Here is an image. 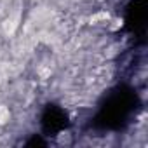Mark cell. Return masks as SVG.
I'll list each match as a JSON object with an SVG mask.
<instances>
[{"label":"cell","instance_id":"6da1fadb","mask_svg":"<svg viewBox=\"0 0 148 148\" xmlns=\"http://www.w3.org/2000/svg\"><path fill=\"white\" fill-rule=\"evenodd\" d=\"M139 106L141 101L134 87L120 84L105 94L94 117L91 119V129L99 132L124 131L136 117Z\"/></svg>","mask_w":148,"mask_h":148},{"label":"cell","instance_id":"7a4b0ae2","mask_svg":"<svg viewBox=\"0 0 148 148\" xmlns=\"http://www.w3.org/2000/svg\"><path fill=\"white\" fill-rule=\"evenodd\" d=\"M40 127H42V136H58L70 127V117L64 112V108L49 103L44 106L40 113Z\"/></svg>","mask_w":148,"mask_h":148}]
</instances>
